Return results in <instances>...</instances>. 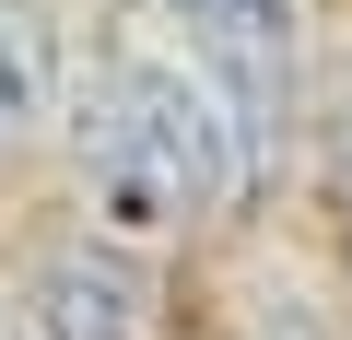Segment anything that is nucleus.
I'll list each match as a JSON object with an SVG mask.
<instances>
[{"label":"nucleus","instance_id":"f257e3e1","mask_svg":"<svg viewBox=\"0 0 352 340\" xmlns=\"http://www.w3.org/2000/svg\"><path fill=\"white\" fill-rule=\"evenodd\" d=\"M59 129H71V164H82V223L141 247V258H164L200 212H235L270 164V129L247 117V94L153 0L94 36V59H71Z\"/></svg>","mask_w":352,"mask_h":340},{"label":"nucleus","instance_id":"f03ea898","mask_svg":"<svg viewBox=\"0 0 352 340\" xmlns=\"http://www.w3.org/2000/svg\"><path fill=\"white\" fill-rule=\"evenodd\" d=\"M24 328L36 340H153V258L118 235H59L24 282Z\"/></svg>","mask_w":352,"mask_h":340},{"label":"nucleus","instance_id":"7ed1b4c3","mask_svg":"<svg viewBox=\"0 0 352 340\" xmlns=\"http://www.w3.org/2000/svg\"><path fill=\"white\" fill-rule=\"evenodd\" d=\"M153 12L247 94L258 129H282V106H294V0H153Z\"/></svg>","mask_w":352,"mask_h":340},{"label":"nucleus","instance_id":"20e7f679","mask_svg":"<svg viewBox=\"0 0 352 340\" xmlns=\"http://www.w3.org/2000/svg\"><path fill=\"white\" fill-rule=\"evenodd\" d=\"M59 94H71V47L47 24V0H0V164L59 129Z\"/></svg>","mask_w":352,"mask_h":340},{"label":"nucleus","instance_id":"39448f33","mask_svg":"<svg viewBox=\"0 0 352 340\" xmlns=\"http://www.w3.org/2000/svg\"><path fill=\"white\" fill-rule=\"evenodd\" d=\"M258 340H317V317H294V305H270V317H258Z\"/></svg>","mask_w":352,"mask_h":340},{"label":"nucleus","instance_id":"423d86ee","mask_svg":"<svg viewBox=\"0 0 352 340\" xmlns=\"http://www.w3.org/2000/svg\"><path fill=\"white\" fill-rule=\"evenodd\" d=\"M0 340H36V328H24V305H0Z\"/></svg>","mask_w":352,"mask_h":340}]
</instances>
